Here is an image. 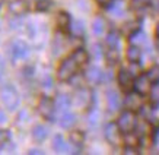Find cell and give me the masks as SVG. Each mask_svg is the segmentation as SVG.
I'll return each instance as SVG.
<instances>
[{"label":"cell","instance_id":"obj_1","mask_svg":"<svg viewBox=\"0 0 159 155\" xmlns=\"http://www.w3.org/2000/svg\"><path fill=\"white\" fill-rule=\"evenodd\" d=\"M0 100L5 104V107L7 110H15L18 104H19V95L18 91L10 85H6L0 89Z\"/></svg>","mask_w":159,"mask_h":155},{"label":"cell","instance_id":"obj_2","mask_svg":"<svg viewBox=\"0 0 159 155\" xmlns=\"http://www.w3.org/2000/svg\"><path fill=\"white\" fill-rule=\"evenodd\" d=\"M80 69V66L76 63V60L73 59V56L67 57L58 68V72H57V76L60 81H69L75 76V73Z\"/></svg>","mask_w":159,"mask_h":155},{"label":"cell","instance_id":"obj_3","mask_svg":"<svg viewBox=\"0 0 159 155\" xmlns=\"http://www.w3.org/2000/svg\"><path fill=\"white\" fill-rule=\"evenodd\" d=\"M117 126L123 133H130L133 129L136 127V116L133 111H124L118 119V123Z\"/></svg>","mask_w":159,"mask_h":155},{"label":"cell","instance_id":"obj_4","mask_svg":"<svg viewBox=\"0 0 159 155\" xmlns=\"http://www.w3.org/2000/svg\"><path fill=\"white\" fill-rule=\"evenodd\" d=\"M29 53V49L28 45L24 43V41H13V43L10 44L9 47V54L10 57L13 59V60H18V59H24L26 57Z\"/></svg>","mask_w":159,"mask_h":155},{"label":"cell","instance_id":"obj_5","mask_svg":"<svg viewBox=\"0 0 159 155\" xmlns=\"http://www.w3.org/2000/svg\"><path fill=\"white\" fill-rule=\"evenodd\" d=\"M54 102L50 100L48 97H43L39 100V104H38V111L39 114L47 119V120H53L54 117Z\"/></svg>","mask_w":159,"mask_h":155},{"label":"cell","instance_id":"obj_6","mask_svg":"<svg viewBox=\"0 0 159 155\" xmlns=\"http://www.w3.org/2000/svg\"><path fill=\"white\" fill-rule=\"evenodd\" d=\"M105 138H107V141L110 142L111 145H120V142H121V130L118 129V126L114 124V123L107 124V127H105Z\"/></svg>","mask_w":159,"mask_h":155},{"label":"cell","instance_id":"obj_7","mask_svg":"<svg viewBox=\"0 0 159 155\" xmlns=\"http://www.w3.org/2000/svg\"><path fill=\"white\" fill-rule=\"evenodd\" d=\"M124 106L130 110V111H136V110H140L142 106H143V98L139 92H131L129 94L124 100Z\"/></svg>","mask_w":159,"mask_h":155},{"label":"cell","instance_id":"obj_8","mask_svg":"<svg viewBox=\"0 0 159 155\" xmlns=\"http://www.w3.org/2000/svg\"><path fill=\"white\" fill-rule=\"evenodd\" d=\"M118 83L120 87L123 88V91H130L133 88V78H131V73L125 69H121L120 73H118Z\"/></svg>","mask_w":159,"mask_h":155},{"label":"cell","instance_id":"obj_9","mask_svg":"<svg viewBox=\"0 0 159 155\" xmlns=\"http://www.w3.org/2000/svg\"><path fill=\"white\" fill-rule=\"evenodd\" d=\"M28 9L29 5L28 2H25V0H12L9 3V10L13 15H24L28 12Z\"/></svg>","mask_w":159,"mask_h":155},{"label":"cell","instance_id":"obj_10","mask_svg":"<svg viewBox=\"0 0 159 155\" xmlns=\"http://www.w3.org/2000/svg\"><path fill=\"white\" fill-rule=\"evenodd\" d=\"M133 87H134L136 92H139L140 95H145L150 91V81L146 76H139L133 82Z\"/></svg>","mask_w":159,"mask_h":155},{"label":"cell","instance_id":"obj_11","mask_svg":"<svg viewBox=\"0 0 159 155\" xmlns=\"http://www.w3.org/2000/svg\"><path fill=\"white\" fill-rule=\"evenodd\" d=\"M107 104L111 111H117L120 108V98L116 91H108L107 92Z\"/></svg>","mask_w":159,"mask_h":155},{"label":"cell","instance_id":"obj_12","mask_svg":"<svg viewBox=\"0 0 159 155\" xmlns=\"http://www.w3.org/2000/svg\"><path fill=\"white\" fill-rule=\"evenodd\" d=\"M86 79L91 83H99L102 81V70L97 66H92L88 69L86 72Z\"/></svg>","mask_w":159,"mask_h":155},{"label":"cell","instance_id":"obj_13","mask_svg":"<svg viewBox=\"0 0 159 155\" xmlns=\"http://www.w3.org/2000/svg\"><path fill=\"white\" fill-rule=\"evenodd\" d=\"M47 135H48V130L43 124H38V126H35L32 129V138H34L35 142H43L47 138Z\"/></svg>","mask_w":159,"mask_h":155},{"label":"cell","instance_id":"obj_14","mask_svg":"<svg viewBox=\"0 0 159 155\" xmlns=\"http://www.w3.org/2000/svg\"><path fill=\"white\" fill-rule=\"evenodd\" d=\"M91 92L88 89H80V91L76 94V101L80 107H88L89 102H91Z\"/></svg>","mask_w":159,"mask_h":155},{"label":"cell","instance_id":"obj_15","mask_svg":"<svg viewBox=\"0 0 159 155\" xmlns=\"http://www.w3.org/2000/svg\"><path fill=\"white\" fill-rule=\"evenodd\" d=\"M53 149L56 151V152H58V154H61V152H67V151H69L67 143L64 142L63 136H60V135H56V136H54Z\"/></svg>","mask_w":159,"mask_h":155},{"label":"cell","instance_id":"obj_16","mask_svg":"<svg viewBox=\"0 0 159 155\" xmlns=\"http://www.w3.org/2000/svg\"><path fill=\"white\" fill-rule=\"evenodd\" d=\"M54 107L57 108L58 111H66L69 107H70V98H69L67 95H64V94L58 95L57 100H56V104H54Z\"/></svg>","mask_w":159,"mask_h":155},{"label":"cell","instance_id":"obj_17","mask_svg":"<svg viewBox=\"0 0 159 155\" xmlns=\"http://www.w3.org/2000/svg\"><path fill=\"white\" fill-rule=\"evenodd\" d=\"M75 121H76L75 114H72V113H64V114L60 117V126L64 127V129H69V127H72L73 124H75Z\"/></svg>","mask_w":159,"mask_h":155},{"label":"cell","instance_id":"obj_18","mask_svg":"<svg viewBox=\"0 0 159 155\" xmlns=\"http://www.w3.org/2000/svg\"><path fill=\"white\" fill-rule=\"evenodd\" d=\"M72 56H73V59L76 60V63L79 64L80 68H82V66H85V64L88 63V53L83 49L76 50V51H75Z\"/></svg>","mask_w":159,"mask_h":155},{"label":"cell","instance_id":"obj_19","mask_svg":"<svg viewBox=\"0 0 159 155\" xmlns=\"http://www.w3.org/2000/svg\"><path fill=\"white\" fill-rule=\"evenodd\" d=\"M92 31L95 35H102L105 31V22L102 18H95L93 24H92Z\"/></svg>","mask_w":159,"mask_h":155},{"label":"cell","instance_id":"obj_20","mask_svg":"<svg viewBox=\"0 0 159 155\" xmlns=\"http://www.w3.org/2000/svg\"><path fill=\"white\" fill-rule=\"evenodd\" d=\"M127 59L130 60L131 63L140 60V49L137 45H130V47L127 49Z\"/></svg>","mask_w":159,"mask_h":155},{"label":"cell","instance_id":"obj_21","mask_svg":"<svg viewBox=\"0 0 159 155\" xmlns=\"http://www.w3.org/2000/svg\"><path fill=\"white\" fill-rule=\"evenodd\" d=\"M57 24L61 29H67L70 26V16L66 12H60L57 16Z\"/></svg>","mask_w":159,"mask_h":155},{"label":"cell","instance_id":"obj_22","mask_svg":"<svg viewBox=\"0 0 159 155\" xmlns=\"http://www.w3.org/2000/svg\"><path fill=\"white\" fill-rule=\"evenodd\" d=\"M70 141L75 146H82L83 141H85V135L80 130H75L70 133Z\"/></svg>","mask_w":159,"mask_h":155},{"label":"cell","instance_id":"obj_23","mask_svg":"<svg viewBox=\"0 0 159 155\" xmlns=\"http://www.w3.org/2000/svg\"><path fill=\"white\" fill-rule=\"evenodd\" d=\"M146 78L149 79L150 82H158L159 81V66H153L150 68L146 73Z\"/></svg>","mask_w":159,"mask_h":155},{"label":"cell","instance_id":"obj_24","mask_svg":"<svg viewBox=\"0 0 159 155\" xmlns=\"http://www.w3.org/2000/svg\"><path fill=\"white\" fill-rule=\"evenodd\" d=\"M107 44L110 49H117L118 47V34L117 32H110L107 37Z\"/></svg>","mask_w":159,"mask_h":155},{"label":"cell","instance_id":"obj_25","mask_svg":"<svg viewBox=\"0 0 159 155\" xmlns=\"http://www.w3.org/2000/svg\"><path fill=\"white\" fill-rule=\"evenodd\" d=\"M150 3V0H131V7L134 10H142Z\"/></svg>","mask_w":159,"mask_h":155},{"label":"cell","instance_id":"obj_26","mask_svg":"<svg viewBox=\"0 0 159 155\" xmlns=\"http://www.w3.org/2000/svg\"><path fill=\"white\" fill-rule=\"evenodd\" d=\"M51 6H53L51 0H39V2H37V10H41V12L48 10Z\"/></svg>","mask_w":159,"mask_h":155},{"label":"cell","instance_id":"obj_27","mask_svg":"<svg viewBox=\"0 0 159 155\" xmlns=\"http://www.w3.org/2000/svg\"><path fill=\"white\" fill-rule=\"evenodd\" d=\"M137 29H139V24H136V22H129V24L124 25V32L129 35L134 34Z\"/></svg>","mask_w":159,"mask_h":155},{"label":"cell","instance_id":"obj_28","mask_svg":"<svg viewBox=\"0 0 159 155\" xmlns=\"http://www.w3.org/2000/svg\"><path fill=\"white\" fill-rule=\"evenodd\" d=\"M146 34L143 32H134V34H131V41L134 44H139V43H146Z\"/></svg>","mask_w":159,"mask_h":155},{"label":"cell","instance_id":"obj_29","mask_svg":"<svg viewBox=\"0 0 159 155\" xmlns=\"http://www.w3.org/2000/svg\"><path fill=\"white\" fill-rule=\"evenodd\" d=\"M9 138H10L9 130H6V129H0V148L9 141Z\"/></svg>","mask_w":159,"mask_h":155},{"label":"cell","instance_id":"obj_30","mask_svg":"<svg viewBox=\"0 0 159 155\" xmlns=\"http://www.w3.org/2000/svg\"><path fill=\"white\" fill-rule=\"evenodd\" d=\"M72 31H73V34H76V35H80L83 32V25L82 22H75V24L72 25Z\"/></svg>","mask_w":159,"mask_h":155},{"label":"cell","instance_id":"obj_31","mask_svg":"<svg viewBox=\"0 0 159 155\" xmlns=\"http://www.w3.org/2000/svg\"><path fill=\"white\" fill-rule=\"evenodd\" d=\"M108 59H110L111 63H116L117 60H118V51H117V49H110V51H108Z\"/></svg>","mask_w":159,"mask_h":155},{"label":"cell","instance_id":"obj_32","mask_svg":"<svg viewBox=\"0 0 159 155\" xmlns=\"http://www.w3.org/2000/svg\"><path fill=\"white\" fill-rule=\"evenodd\" d=\"M111 9H112V12H114V15H116V16H121V15H123V5H121L120 2H118V3H116V5L112 6Z\"/></svg>","mask_w":159,"mask_h":155},{"label":"cell","instance_id":"obj_33","mask_svg":"<svg viewBox=\"0 0 159 155\" xmlns=\"http://www.w3.org/2000/svg\"><path fill=\"white\" fill-rule=\"evenodd\" d=\"M130 73H131V75H136V76H137V75L140 73V66L137 64V62H133V63H131Z\"/></svg>","mask_w":159,"mask_h":155},{"label":"cell","instance_id":"obj_34","mask_svg":"<svg viewBox=\"0 0 159 155\" xmlns=\"http://www.w3.org/2000/svg\"><path fill=\"white\" fill-rule=\"evenodd\" d=\"M152 102H153L155 106L159 104V88L153 89V92H152Z\"/></svg>","mask_w":159,"mask_h":155},{"label":"cell","instance_id":"obj_35","mask_svg":"<svg viewBox=\"0 0 159 155\" xmlns=\"http://www.w3.org/2000/svg\"><path fill=\"white\" fill-rule=\"evenodd\" d=\"M125 154H137V149L134 146H125Z\"/></svg>","mask_w":159,"mask_h":155},{"label":"cell","instance_id":"obj_36","mask_svg":"<svg viewBox=\"0 0 159 155\" xmlns=\"http://www.w3.org/2000/svg\"><path fill=\"white\" fill-rule=\"evenodd\" d=\"M3 73H5V63H3V60L0 57V78L3 76Z\"/></svg>","mask_w":159,"mask_h":155},{"label":"cell","instance_id":"obj_37","mask_svg":"<svg viewBox=\"0 0 159 155\" xmlns=\"http://www.w3.org/2000/svg\"><path fill=\"white\" fill-rule=\"evenodd\" d=\"M97 2H98V3H99L101 6H108L111 2H112V0H97Z\"/></svg>","mask_w":159,"mask_h":155},{"label":"cell","instance_id":"obj_38","mask_svg":"<svg viewBox=\"0 0 159 155\" xmlns=\"http://www.w3.org/2000/svg\"><path fill=\"white\" fill-rule=\"evenodd\" d=\"M29 154H43V151H38V149H31Z\"/></svg>","mask_w":159,"mask_h":155},{"label":"cell","instance_id":"obj_39","mask_svg":"<svg viewBox=\"0 0 159 155\" xmlns=\"http://www.w3.org/2000/svg\"><path fill=\"white\" fill-rule=\"evenodd\" d=\"M156 35L159 37V24H158V26H156Z\"/></svg>","mask_w":159,"mask_h":155},{"label":"cell","instance_id":"obj_40","mask_svg":"<svg viewBox=\"0 0 159 155\" xmlns=\"http://www.w3.org/2000/svg\"><path fill=\"white\" fill-rule=\"evenodd\" d=\"M2 3H3V0H0V7H2Z\"/></svg>","mask_w":159,"mask_h":155},{"label":"cell","instance_id":"obj_41","mask_svg":"<svg viewBox=\"0 0 159 155\" xmlns=\"http://www.w3.org/2000/svg\"><path fill=\"white\" fill-rule=\"evenodd\" d=\"M158 10H159V2H158Z\"/></svg>","mask_w":159,"mask_h":155},{"label":"cell","instance_id":"obj_42","mask_svg":"<svg viewBox=\"0 0 159 155\" xmlns=\"http://www.w3.org/2000/svg\"><path fill=\"white\" fill-rule=\"evenodd\" d=\"M158 49H159V43H158Z\"/></svg>","mask_w":159,"mask_h":155}]
</instances>
